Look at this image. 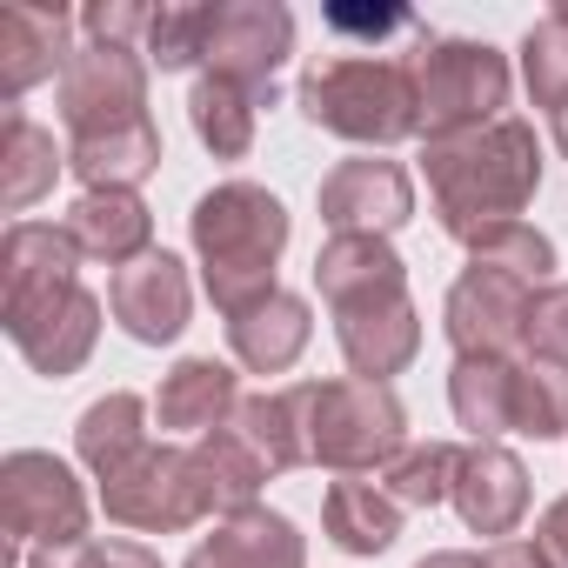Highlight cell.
Returning <instances> with one entry per match:
<instances>
[{
  "label": "cell",
  "instance_id": "obj_1",
  "mask_svg": "<svg viewBox=\"0 0 568 568\" xmlns=\"http://www.w3.org/2000/svg\"><path fill=\"white\" fill-rule=\"evenodd\" d=\"M422 174H428L442 234L475 247V241L515 227L521 207L535 201V187H541V141L515 114H501L488 128H462V134H428L422 141Z\"/></svg>",
  "mask_w": 568,
  "mask_h": 568
},
{
  "label": "cell",
  "instance_id": "obj_2",
  "mask_svg": "<svg viewBox=\"0 0 568 568\" xmlns=\"http://www.w3.org/2000/svg\"><path fill=\"white\" fill-rule=\"evenodd\" d=\"M187 241L201 254L207 302L221 315H241L274 295V261L288 247V207H281L261 181H221L194 201Z\"/></svg>",
  "mask_w": 568,
  "mask_h": 568
},
{
  "label": "cell",
  "instance_id": "obj_3",
  "mask_svg": "<svg viewBox=\"0 0 568 568\" xmlns=\"http://www.w3.org/2000/svg\"><path fill=\"white\" fill-rule=\"evenodd\" d=\"M302 114L355 148L422 141V94L408 54H322L302 74Z\"/></svg>",
  "mask_w": 568,
  "mask_h": 568
},
{
  "label": "cell",
  "instance_id": "obj_4",
  "mask_svg": "<svg viewBox=\"0 0 568 568\" xmlns=\"http://www.w3.org/2000/svg\"><path fill=\"white\" fill-rule=\"evenodd\" d=\"M295 408H302V442H308V468H335V475H375L402 455L408 442V408L395 402L388 382H295Z\"/></svg>",
  "mask_w": 568,
  "mask_h": 568
},
{
  "label": "cell",
  "instance_id": "obj_5",
  "mask_svg": "<svg viewBox=\"0 0 568 568\" xmlns=\"http://www.w3.org/2000/svg\"><path fill=\"white\" fill-rule=\"evenodd\" d=\"M415 94H422V141L428 134H462V128H488L508 108V54L488 41H442L422 34L415 54Z\"/></svg>",
  "mask_w": 568,
  "mask_h": 568
},
{
  "label": "cell",
  "instance_id": "obj_6",
  "mask_svg": "<svg viewBox=\"0 0 568 568\" xmlns=\"http://www.w3.org/2000/svg\"><path fill=\"white\" fill-rule=\"evenodd\" d=\"M101 508H108V521H121V528L181 535V528H194V521L214 515V488H207L194 448L154 442L141 462H128L121 475L101 481Z\"/></svg>",
  "mask_w": 568,
  "mask_h": 568
},
{
  "label": "cell",
  "instance_id": "obj_7",
  "mask_svg": "<svg viewBox=\"0 0 568 568\" xmlns=\"http://www.w3.org/2000/svg\"><path fill=\"white\" fill-rule=\"evenodd\" d=\"M0 515L21 548H74L88 541V488L48 448H14L0 462Z\"/></svg>",
  "mask_w": 568,
  "mask_h": 568
},
{
  "label": "cell",
  "instance_id": "obj_8",
  "mask_svg": "<svg viewBox=\"0 0 568 568\" xmlns=\"http://www.w3.org/2000/svg\"><path fill=\"white\" fill-rule=\"evenodd\" d=\"M288 54H295V14L281 0H221L201 68L247 88L261 108H274V74Z\"/></svg>",
  "mask_w": 568,
  "mask_h": 568
},
{
  "label": "cell",
  "instance_id": "obj_9",
  "mask_svg": "<svg viewBox=\"0 0 568 568\" xmlns=\"http://www.w3.org/2000/svg\"><path fill=\"white\" fill-rule=\"evenodd\" d=\"M528 302H535L528 281L468 261L455 274L448 302H442V328H448L455 355H501V362H515L528 348Z\"/></svg>",
  "mask_w": 568,
  "mask_h": 568
},
{
  "label": "cell",
  "instance_id": "obj_10",
  "mask_svg": "<svg viewBox=\"0 0 568 568\" xmlns=\"http://www.w3.org/2000/svg\"><path fill=\"white\" fill-rule=\"evenodd\" d=\"M61 121H68V141L148 121V61H141V48H101V41L74 48L68 74H61Z\"/></svg>",
  "mask_w": 568,
  "mask_h": 568
},
{
  "label": "cell",
  "instance_id": "obj_11",
  "mask_svg": "<svg viewBox=\"0 0 568 568\" xmlns=\"http://www.w3.org/2000/svg\"><path fill=\"white\" fill-rule=\"evenodd\" d=\"M0 322H8V342L21 348V362L48 382H68L74 368H88V355L101 342V302L81 281H68V288H54L41 302L0 308Z\"/></svg>",
  "mask_w": 568,
  "mask_h": 568
},
{
  "label": "cell",
  "instance_id": "obj_12",
  "mask_svg": "<svg viewBox=\"0 0 568 568\" xmlns=\"http://www.w3.org/2000/svg\"><path fill=\"white\" fill-rule=\"evenodd\" d=\"M322 221H328V234H395V227H408V214H415V181H408V168L402 161H382V154H355V161H342L328 181H322Z\"/></svg>",
  "mask_w": 568,
  "mask_h": 568
},
{
  "label": "cell",
  "instance_id": "obj_13",
  "mask_svg": "<svg viewBox=\"0 0 568 568\" xmlns=\"http://www.w3.org/2000/svg\"><path fill=\"white\" fill-rule=\"evenodd\" d=\"M108 308H114V322H121L141 348L174 342V335L187 328V308H194V288H187L181 254L154 247V254L128 261V267L108 281Z\"/></svg>",
  "mask_w": 568,
  "mask_h": 568
},
{
  "label": "cell",
  "instance_id": "obj_14",
  "mask_svg": "<svg viewBox=\"0 0 568 568\" xmlns=\"http://www.w3.org/2000/svg\"><path fill=\"white\" fill-rule=\"evenodd\" d=\"M448 501H455V515H462L475 535L508 541V535L521 528V515H528V468H521V455L501 448V442H468Z\"/></svg>",
  "mask_w": 568,
  "mask_h": 568
},
{
  "label": "cell",
  "instance_id": "obj_15",
  "mask_svg": "<svg viewBox=\"0 0 568 568\" xmlns=\"http://www.w3.org/2000/svg\"><path fill=\"white\" fill-rule=\"evenodd\" d=\"M315 288L335 315L362 302H388V295H408V261L382 234H328L315 254Z\"/></svg>",
  "mask_w": 568,
  "mask_h": 568
},
{
  "label": "cell",
  "instance_id": "obj_16",
  "mask_svg": "<svg viewBox=\"0 0 568 568\" xmlns=\"http://www.w3.org/2000/svg\"><path fill=\"white\" fill-rule=\"evenodd\" d=\"M335 342H342L348 375L388 382V375H402V368L422 355V315H415L408 295L362 302V308H342V315H335Z\"/></svg>",
  "mask_w": 568,
  "mask_h": 568
},
{
  "label": "cell",
  "instance_id": "obj_17",
  "mask_svg": "<svg viewBox=\"0 0 568 568\" xmlns=\"http://www.w3.org/2000/svg\"><path fill=\"white\" fill-rule=\"evenodd\" d=\"M81 281V247L68 227L54 221H14L8 241H0V308H21L41 302L54 288Z\"/></svg>",
  "mask_w": 568,
  "mask_h": 568
},
{
  "label": "cell",
  "instance_id": "obj_18",
  "mask_svg": "<svg viewBox=\"0 0 568 568\" xmlns=\"http://www.w3.org/2000/svg\"><path fill=\"white\" fill-rule=\"evenodd\" d=\"M187 568H308V541L288 515L241 508V515H221L214 535L194 541Z\"/></svg>",
  "mask_w": 568,
  "mask_h": 568
},
{
  "label": "cell",
  "instance_id": "obj_19",
  "mask_svg": "<svg viewBox=\"0 0 568 568\" xmlns=\"http://www.w3.org/2000/svg\"><path fill=\"white\" fill-rule=\"evenodd\" d=\"M234 408H241V375H234L227 362H214V355L174 362V368L161 375V388H154V422L174 428V435H194V442H201L207 428H227Z\"/></svg>",
  "mask_w": 568,
  "mask_h": 568
},
{
  "label": "cell",
  "instance_id": "obj_20",
  "mask_svg": "<svg viewBox=\"0 0 568 568\" xmlns=\"http://www.w3.org/2000/svg\"><path fill=\"white\" fill-rule=\"evenodd\" d=\"M308 335H315V315H308V302L288 295V288H274L267 302L227 315V348H234V362H241L247 375H288V368L302 362Z\"/></svg>",
  "mask_w": 568,
  "mask_h": 568
},
{
  "label": "cell",
  "instance_id": "obj_21",
  "mask_svg": "<svg viewBox=\"0 0 568 568\" xmlns=\"http://www.w3.org/2000/svg\"><path fill=\"white\" fill-rule=\"evenodd\" d=\"M68 34H74L68 8H8L0 14V94H8V108L34 81L68 74V61H74Z\"/></svg>",
  "mask_w": 568,
  "mask_h": 568
},
{
  "label": "cell",
  "instance_id": "obj_22",
  "mask_svg": "<svg viewBox=\"0 0 568 568\" xmlns=\"http://www.w3.org/2000/svg\"><path fill=\"white\" fill-rule=\"evenodd\" d=\"M61 227L74 234L81 261H108L114 274H121L128 261L154 254V214H148V201H141V194H128V187L81 194V201L68 207V221H61Z\"/></svg>",
  "mask_w": 568,
  "mask_h": 568
},
{
  "label": "cell",
  "instance_id": "obj_23",
  "mask_svg": "<svg viewBox=\"0 0 568 568\" xmlns=\"http://www.w3.org/2000/svg\"><path fill=\"white\" fill-rule=\"evenodd\" d=\"M322 535L342 555H388L402 535V501L368 475H342L322 495Z\"/></svg>",
  "mask_w": 568,
  "mask_h": 568
},
{
  "label": "cell",
  "instance_id": "obj_24",
  "mask_svg": "<svg viewBox=\"0 0 568 568\" xmlns=\"http://www.w3.org/2000/svg\"><path fill=\"white\" fill-rule=\"evenodd\" d=\"M68 168H74L81 194H101V187H128L134 194L161 168V128L134 121V128H108V134H74L68 141Z\"/></svg>",
  "mask_w": 568,
  "mask_h": 568
},
{
  "label": "cell",
  "instance_id": "obj_25",
  "mask_svg": "<svg viewBox=\"0 0 568 568\" xmlns=\"http://www.w3.org/2000/svg\"><path fill=\"white\" fill-rule=\"evenodd\" d=\"M515 362H501V355H455V368H448V408L468 428V442L515 435Z\"/></svg>",
  "mask_w": 568,
  "mask_h": 568
},
{
  "label": "cell",
  "instance_id": "obj_26",
  "mask_svg": "<svg viewBox=\"0 0 568 568\" xmlns=\"http://www.w3.org/2000/svg\"><path fill=\"white\" fill-rule=\"evenodd\" d=\"M148 448H154V442H148V402H141L134 388H114V395L88 402L81 422H74V455L94 468V481L121 475V468L141 462Z\"/></svg>",
  "mask_w": 568,
  "mask_h": 568
},
{
  "label": "cell",
  "instance_id": "obj_27",
  "mask_svg": "<svg viewBox=\"0 0 568 568\" xmlns=\"http://www.w3.org/2000/svg\"><path fill=\"white\" fill-rule=\"evenodd\" d=\"M61 168H68V154H54V134L48 128H34L21 108L0 114V207H8V214L34 207L54 187Z\"/></svg>",
  "mask_w": 568,
  "mask_h": 568
},
{
  "label": "cell",
  "instance_id": "obj_28",
  "mask_svg": "<svg viewBox=\"0 0 568 568\" xmlns=\"http://www.w3.org/2000/svg\"><path fill=\"white\" fill-rule=\"evenodd\" d=\"M194 462H201V475H207V488H214V515L261 508L254 495L274 481L267 455H261V448L241 435V422H227V428H207V435L194 442Z\"/></svg>",
  "mask_w": 568,
  "mask_h": 568
},
{
  "label": "cell",
  "instance_id": "obj_29",
  "mask_svg": "<svg viewBox=\"0 0 568 568\" xmlns=\"http://www.w3.org/2000/svg\"><path fill=\"white\" fill-rule=\"evenodd\" d=\"M254 114H261V101L247 88L221 81V74H201L194 94H187V121H194V134L214 161H241L254 148Z\"/></svg>",
  "mask_w": 568,
  "mask_h": 568
},
{
  "label": "cell",
  "instance_id": "obj_30",
  "mask_svg": "<svg viewBox=\"0 0 568 568\" xmlns=\"http://www.w3.org/2000/svg\"><path fill=\"white\" fill-rule=\"evenodd\" d=\"M515 435L528 442L568 435V362H548V355L515 362Z\"/></svg>",
  "mask_w": 568,
  "mask_h": 568
},
{
  "label": "cell",
  "instance_id": "obj_31",
  "mask_svg": "<svg viewBox=\"0 0 568 568\" xmlns=\"http://www.w3.org/2000/svg\"><path fill=\"white\" fill-rule=\"evenodd\" d=\"M455 468H462L455 442H402V455L382 468V488L402 508H435V501L455 495Z\"/></svg>",
  "mask_w": 568,
  "mask_h": 568
},
{
  "label": "cell",
  "instance_id": "obj_32",
  "mask_svg": "<svg viewBox=\"0 0 568 568\" xmlns=\"http://www.w3.org/2000/svg\"><path fill=\"white\" fill-rule=\"evenodd\" d=\"M207 34H214V0H168V8H154V28H148L141 54L161 74H181V68L207 61Z\"/></svg>",
  "mask_w": 568,
  "mask_h": 568
},
{
  "label": "cell",
  "instance_id": "obj_33",
  "mask_svg": "<svg viewBox=\"0 0 568 568\" xmlns=\"http://www.w3.org/2000/svg\"><path fill=\"white\" fill-rule=\"evenodd\" d=\"M521 81L535 94V108H561L568 101V28L555 14H541L528 34H521Z\"/></svg>",
  "mask_w": 568,
  "mask_h": 568
},
{
  "label": "cell",
  "instance_id": "obj_34",
  "mask_svg": "<svg viewBox=\"0 0 568 568\" xmlns=\"http://www.w3.org/2000/svg\"><path fill=\"white\" fill-rule=\"evenodd\" d=\"M468 261H481V267H501V274L528 281V288H548V274H555V241H548L541 227L515 221V227H501V234L475 241V247H468Z\"/></svg>",
  "mask_w": 568,
  "mask_h": 568
},
{
  "label": "cell",
  "instance_id": "obj_35",
  "mask_svg": "<svg viewBox=\"0 0 568 568\" xmlns=\"http://www.w3.org/2000/svg\"><path fill=\"white\" fill-rule=\"evenodd\" d=\"M328 28H335L342 41H368V54H382V41H395V34H415V41H422V21H415V8H402V0H382V8L335 0V8H328Z\"/></svg>",
  "mask_w": 568,
  "mask_h": 568
},
{
  "label": "cell",
  "instance_id": "obj_36",
  "mask_svg": "<svg viewBox=\"0 0 568 568\" xmlns=\"http://www.w3.org/2000/svg\"><path fill=\"white\" fill-rule=\"evenodd\" d=\"M521 355H548V362H568V281H548L528 302V348Z\"/></svg>",
  "mask_w": 568,
  "mask_h": 568
},
{
  "label": "cell",
  "instance_id": "obj_37",
  "mask_svg": "<svg viewBox=\"0 0 568 568\" xmlns=\"http://www.w3.org/2000/svg\"><path fill=\"white\" fill-rule=\"evenodd\" d=\"M81 28L101 48H141L148 28H154V8H148V0H94V8L81 14Z\"/></svg>",
  "mask_w": 568,
  "mask_h": 568
},
{
  "label": "cell",
  "instance_id": "obj_38",
  "mask_svg": "<svg viewBox=\"0 0 568 568\" xmlns=\"http://www.w3.org/2000/svg\"><path fill=\"white\" fill-rule=\"evenodd\" d=\"M535 548L548 555V568H568V495H555L535 521Z\"/></svg>",
  "mask_w": 568,
  "mask_h": 568
},
{
  "label": "cell",
  "instance_id": "obj_39",
  "mask_svg": "<svg viewBox=\"0 0 568 568\" xmlns=\"http://www.w3.org/2000/svg\"><path fill=\"white\" fill-rule=\"evenodd\" d=\"M475 568H548V555H541L535 541H521V535H508V541H495L488 555H475Z\"/></svg>",
  "mask_w": 568,
  "mask_h": 568
},
{
  "label": "cell",
  "instance_id": "obj_40",
  "mask_svg": "<svg viewBox=\"0 0 568 568\" xmlns=\"http://www.w3.org/2000/svg\"><path fill=\"white\" fill-rule=\"evenodd\" d=\"M21 568H101V541H74V548H34Z\"/></svg>",
  "mask_w": 568,
  "mask_h": 568
},
{
  "label": "cell",
  "instance_id": "obj_41",
  "mask_svg": "<svg viewBox=\"0 0 568 568\" xmlns=\"http://www.w3.org/2000/svg\"><path fill=\"white\" fill-rule=\"evenodd\" d=\"M101 568H161V555L141 541H101Z\"/></svg>",
  "mask_w": 568,
  "mask_h": 568
},
{
  "label": "cell",
  "instance_id": "obj_42",
  "mask_svg": "<svg viewBox=\"0 0 568 568\" xmlns=\"http://www.w3.org/2000/svg\"><path fill=\"white\" fill-rule=\"evenodd\" d=\"M415 568H475V555H462V548H435V555H422Z\"/></svg>",
  "mask_w": 568,
  "mask_h": 568
},
{
  "label": "cell",
  "instance_id": "obj_43",
  "mask_svg": "<svg viewBox=\"0 0 568 568\" xmlns=\"http://www.w3.org/2000/svg\"><path fill=\"white\" fill-rule=\"evenodd\" d=\"M548 134H555V148H561V161H568V101L548 114Z\"/></svg>",
  "mask_w": 568,
  "mask_h": 568
},
{
  "label": "cell",
  "instance_id": "obj_44",
  "mask_svg": "<svg viewBox=\"0 0 568 568\" xmlns=\"http://www.w3.org/2000/svg\"><path fill=\"white\" fill-rule=\"evenodd\" d=\"M548 14H555V21H561V28H568V0H555V8H548Z\"/></svg>",
  "mask_w": 568,
  "mask_h": 568
}]
</instances>
